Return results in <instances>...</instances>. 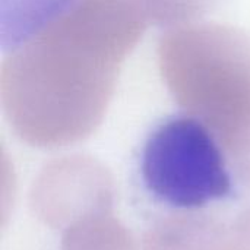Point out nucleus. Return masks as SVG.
I'll use <instances>...</instances> for the list:
<instances>
[{"instance_id":"obj_1","label":"nucleus","mask_w":250,"mask_h":250,"mask_svg":"<svg viewBox=\"0 0 250 250\" xmlns=\"http://www.w3.org/2000/svg\"><path fill=\"white\" fill-rule=\"evenodd\" d=\"M133 182L145 202L176 214L227 204L239 193L224 145L212 127L189 113L167 116L146 133Z\"/></svg>"},{"instance_id":"obj_2","label":"nucleus","mask_w":250,"mask_h":250,"mask_svg":"<svg viewBox=\"0 0 250 250\" xmlns=\"http://www.w3.org/2000/svg\"><path fill=\"white\" fill-rule=\"evenodd\" d=\"M1 47L16 48L67 13L79 0H1Z\"/></svg>"}]
</instances>
